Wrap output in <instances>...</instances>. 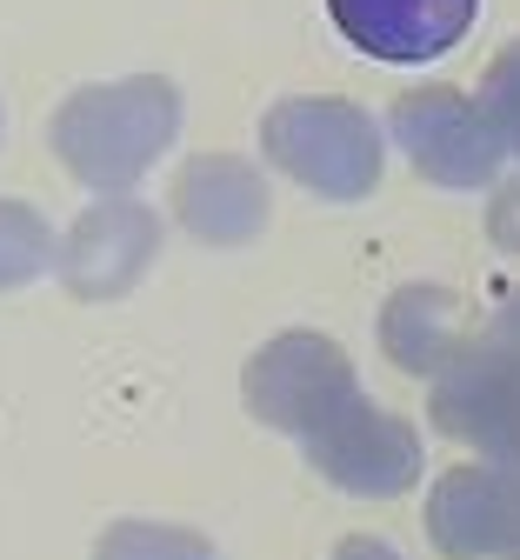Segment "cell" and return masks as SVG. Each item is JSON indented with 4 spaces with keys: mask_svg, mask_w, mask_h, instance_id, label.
I'll return each mask as SVG.
<instances>
[{
    "mask_svg": "<svg viewBox=\"0 0 520 560\" xmlns=\"http://www.w3.org/2000/svg\"><path fill=\"white\" fill-rule=\"evenodd\" d=\"M174 133H181V94L154 74L67 94L54 127H47L60 167L94 194H127L174 148Z\"/></svg>",
    "mask_w": 520,
    "mask_h": 560,
    "instance_id": "cell-1",
    "label": "cell"
},
{
    "mask_svg": "<svg viewBox=\"0 0 520 560\" xmlns=\"http://www.w3.org/2000/svg\"><path fill=\"white\" fill-rule=\"evenodd\" d=\"M241 394H247V413L261 420V428L301 441V454H314L340 420H354L367 407V394L354 381V361L327 334H280V340H267L247 361V374H241Z\"/></svg>",
    "mask_w": 520,
    "mask_h": 560,
    "instance_id": "cell-2",
    "label": "cell"
},
{
    "mask_svg": "<svg viewBox=\"0 0 520 560\" xmlns=\"http://www.w3.org/2000/svg\"><path fill=\"white\" fill-rule=\"evenodd\" d=\"M427 420L440 434L481 447L487 460L520 454V301H507L487 334L448 354L427 394Z\"/></svg>",
    "mask_w": 520,
    "mask_h": 560,
    "instance_id": "cell-3",
    "label": "cell"
},
{
    "mask_svg": "<svg viewBox=\"0 0 520 560\" xmlns=\"http://www.w3.org/2000/svg\"><path fill=\"white\" fill-rule=\"evenodd\" d=\"M267 161L321 200H367L381 180V127L354 101H280L261 120Z\"/></svg>",
    "mask_w": 520,
    "mask_h": 560,
    "instance_id": "cell-4",
    "label": "cell"
},
{
    "mask_svg": "<svg viewBox=\"0 0 520 560\" xmlns=\"http://www.w3.org/2000/svg\"><path fill=\"white\" fill-rule=\"evenodd\" d=\"M394 140H401V154L414 161V174H427L434 187H481L494 180L500 167V133L487 127V114L454 94V88H414L394 101L388 114Z\"/></svg>",
    "mask_w": 520,
    "mask_h": 560,
    "instance_id": "cell-5",
    "label": "cell"
},
{
    "mask_svg": "<svg viewBox=\"0 0 520 560\" xmlns=\"http://www.w3.org/2000/svg\"><path fill=\"white\" fill-rule=\"evenodd\" d=\"M427 540L448 560H520V467H454L427 494Z\"/></svg>",
    "mask_w": 520,
    "mask_h": 560,
    "instance_id": "cell-6",
    "label": "cell"
},
{
    "mask_svg": "<svg viewBox=\"0 0 520 560\" xmlns=\"http://www.w3.org/2000/svg\"><path fill=\"white\" fill-rule=\"evenodd\" d=\"M154 254H161L154 207H140L127 194H107L101 207H88V214L67 228L54 267H60L73 301H120L134 280L154 267Z\"/></svg>",
    "mask_w": 520,
    "mask_h": 560,
    "instance_id": "cell-7",
    "label": "cell"
},
{
    "mask_svg": "<svg viewBox=\"0 0 520 560\" xmlns=\"http://www.w3.org/2000/svg\"><path fill=\"white\" fill-rule=\"evenodd\" d=\"M327 14L367 60L420 67V60H440L448 47H461L481 0H327Z\"/></svg>",
    "mask_w": 520,
    "mask_h": 560,
    "instance_id": "cell-8",
    "label": "cell"
},
{
    "mask_svg": "<svg viewBox=\"0 0 520 560\" xmlns=\"http://www.w3.org/2000/svg\"><path fill=\"white\" fill-rule=\"evenodd\" d=\"M174 221L207 247H241L267 228V180L234 154H200L174 174Z\"/></svg>",
    "mask_w": 520,
    "mask_h": 560,
    "instance_id": "cell-9",
    "label": "cell"
},
{
    "mask_svg": "<svg viewBox=\"0 0 520 560\" xmlns=\"http://www.w3.org/2000/svg\"><path fill=\"white\" fill-rule=\"evenodd\" d=\"M461 301L448 288H401L388 307H381V347L401 374H440L448 354L461 347Z\"/></svg>",
    "mask_w": 520,
    "mask_h": 560,
    "instance_id": "cell-10",
    "label": "cell"
},
{
    "mask_svg": "<svg viewBox=\"0 0 520 560\" xmlns=\"http://www.w3.org/2000/svg\"><path fill=\"white\" fill-rule=\"evenodd\" d=\"M94 560H220L207 534L167 527V521H114L94 547Z\"/></svg>",
    "mask_w": 520,
    "mask_h": 560,
    "instance_id": "cell-11",
    "label": "cell"
},
{
    "mask_svg": "<svg viewBox=\"0 0 520 560\" xmlns=\"http://www.w3.org/2000/svg\"><path fill=\"white\" fill-rule=\"evenodd\" d=\"M47 260H54L47 221L21 200H0V288H21V280H34Z\"/></svg>",
    "mask_w": 520,
    "mask_h": 560,
    "instance_id": "cell-12",
    "label": "cell"
},
{
    "mask_svg": "<svg viewBox=\"0 0 520 560\" xmlns=\"http://www.w3.org/2000/svg\"><path fill=\"white\" fill-rule=\"evenodd\" d=\"M481 114L500 133V148H520V40L487 67V88H481Z\"/></svg>",
    "mask_w": 520,
    "mask_h": 560,
    "instance_id": "cell-13",
    "label": "cell"
},
{
    "mask_svg": "<svg viewBox=\"0 0 520 560\" xmlns=\"http://www.w3.org/2000/svg\"><path fill=\"white\" fill-rule=\"evenodd\" d=\"M327 560H401V553H394L388 540H367V534H360V540H340Z\"/></svg>",
    "mask_w": 520,
    "mask_h": 560,
    "instance_id": "cell-14",
    "label": "cell"
}]
</instances>
